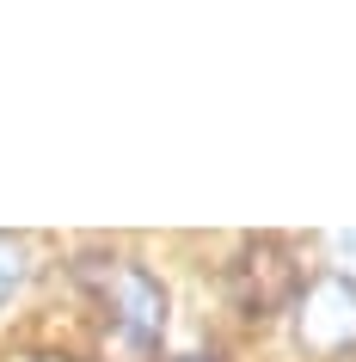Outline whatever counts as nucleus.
Returning <instances> with one entry per match:
<instances>
[{
  "instance_id": "nucleus-1",
  "label": "nucleus",
  "mask_w": 356,
  "mask_h": 362,
  "mask_svg": "<svg viewBox=\"0 0 356 362\" xmlns=\"http://www.w3.org/2000/svg\"><path fill=\"white\" fill-rule=\"evenodd\" d=\"M74 276L98 295V307L111 313V338L130 350L135 362H148V350L160 344V332H166V288H160V276H148L142 264H130V258H80Z\"/></svg>"
},
{
  "instance_id": "nucleus-4",
  "label": "nucleus",
  "mask_w": 356,
  "mask_h": 362,
  "mask_svg": "<svg viewBox=\"0 0 356 362\" xmlns=\"http://www.w3.org/2000/svg\"><path fill=\"white\" fill-rule=\"evenodd\" d=\"M178 362H222V356H178Z\"/></svg>"
},
{
  "instance_id": "nucleus-3",
  "label": "nucleus",
  "mask_w": 356,
  "mask_h": 362,
  "mask_svg": "<svg viewBox=\"0 0 356 362\" xmlns=\"http://www.w3.org/2000/svg\"><path fill=\"white\" fill-rule=\"evenodd\" d=\"M301 344L314 356H344L356 350V283L350 276H319L314 288H301Z\"/></svg>"
},
{
  "instance_id": "nucleus-2",
  "label": "nucleus",
  "mask_w": 356,
  "mask_h": 362,
  "mask_svg": "<svg viewBox=\"0 0 356 362\" xmlns=\"http://www.w3.org/2000/svg\"><path fill=\"white\" fill-rule=\"evenodd\" d=\"M222 288H227V301L240 307L246 320H277V313H289V307L301 301L307 270H301V258H295L289 240L258 233V240H246V246L234 252Z\"/></svg>"
}]
</instances>
